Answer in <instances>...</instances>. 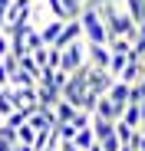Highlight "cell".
I'll list each match as a JSON object with an SVG mask.
<instances>
[{"instance_id":"1","label":"cell","mask_w":145,"mask_h":151,"mask_svg":"<svg viewBox=\"0 0 145 151\" xmlns=\"http://www.w3.org/2000/svg\"><path fill=\"white\" fill-rule=\"evenodd\" d=\"M96 10H99L102 23H106V30H109V40H112V36H125L129 43L135 40L138 27L132 23V17L125 13L122 0H96Z\"/></svg>"},{"instance_id":"2","label":"cell","mask_w":145,"mask_h":151,"mask_svg":"<svg viewBox=\"0 0 145 151\" xmlns=\"http://www.w3.org/2000/svg\"><path fill=\"white\" fill-rule=\"evenodd\" d=\"M76 20H79V27H83V40H86V43H99V46L109 43V30H106L99 10H96V4H86Z\"/></svg>"},{"instance_id":"3","label":"cell","mask_w":145,"mask_h":151,"mask_svg":"<svg viewBox=\"0 0 145 151\" xmlns=\"http://www.w3.org/2000/svg\"><path fill=\"white\" fill-rule=\"evenodd\" d=\"M83 66H86V40H76L59 53V69L63 72H76Z\"/></svg>"},{"instance_id":"4","label":"cell","mask_w":145,"mask_h":151,"mask_svg":"<svg viewBox=\"0 0 145 151\" xmlns=\"http://www.w3.org/2000/svg\"><path fill=\"white\" fill-rule=\"evenodd\" d=\"M86 66H89V63H86ZM112 82H115V79H112L106 69H92V66L86 69V89H89L92 95H106Z\"/></svg>"},{"instance_id":"5","label":"cell","mask_w":145,"mask_h":151,"mask_svg":"<svg viewBox=\"0 0 145 151\" xmlns=\"http://www.w3.org/2000/svg\"><path fill=\"white\" fill-rule=\"evenodd\" d=\"M76 40H83V27H79V20H66L53 46H56V49H66L69 43H76Z\"/></svg>"},{"instance_id":"6","label":"cell","mask_w":145,"mask_h":151,"mask_svg":"<svg viewBox=\"0 0 145 151\" xmlns=\"http://www.w3.org/2000/svg\"><path fill=\"white\" fill-rule=\"evenodd\" d=\"M86 63H89L92 69H109V46L86 43Z\"/></svg>"},{"instance_id":"7","label":"cell","mask_w":145,"mask_h":151,"mask_svg":"<svg viewBox=\"0 0 145 151\" xmlns=\"http://www.w3.org/2000/svg\"><path fill=\"white\" fill-rule=\"evenodd\" d=\"M145 79V59H129L125 69L119 72V82H125V86H135Z\"/></svg>"},{"instance_id":"8","label":"cell","mask_w":145,"mask_h":151,"mask_svg":"<svg viewBox=\"0 0 145 151\" xmlns=\"http://www.w3.org/2000/svg\"><path fill=\"white\" fill-rule=\"evenodd\" d=\"M76 112H79V109H76V105H69L66 99H59V102L53 105V115H56V125H69L72 118H76Z\"/></svg>"},{"instance_id":"9","label":"cell","mask_w":145,"mask_h":151,"mask_svg":"<svg viewBox=\"0 0 145 151\" xmlns=\"http://www.w3.org/2000/svg\"><path fill=\"white\" fill-rule=\"evenodd\" d=\"M63 23H66V20H46L43 27H40V40H43L46 46H53L56 36H59V30H63Z\"/></svg>"},{"instance_id":"10","label":"cell","mask_w":145,"mask_h":151,"mask_svg":"<svg viewBox=\"0 0 145 151\" xmlns=\"http://www.w3.org/2000/svg\"><path fill=\"white\" fill-rule=\"evenodd\" d=\"M59 102V92L56 89H50V86H36V105L40 109H53Z\"/></svg>"},{"instance_id":"11","label":"cell","mask_w":145,"mask_h":151,"mask_svg":"<svg viewBox=\"0 0 145 151\" xmlns=\"http://www.w3.org/2000/svg\"><path fill=\"white\" fill-rule=\"evenodd\" d=\"M72 145H76L79 151H89V148L96 145V135H92V122L86 125V128H79L76 135H72Z\"/></svg>"},{"instance_id":"12","label":"cell","mask_w":145,"mask_h":151,"mask_svg":"<svg viewBox=\"0 0 145 151\" xmlns=\"http://www.w3.org/2000/svg\"><path fill=\"white\" fill-rule=\"evenodd\" d=\"M115 122H106V118H96L92 115V135H96V141H106V138H112L115 135V128H112Z\"/></svg>"},{"instance_id":"13","label":"cell","mask_w":145,"mask_h":151,"mask_svg":"<svg viewBox=\"0 0 145 151\" xmlns=\"http://www.w3.org/2000/svg\"><path fill=\"white\" fill-rule=\"evenodd\" d=\"M122 7H125V13L132 17L135 27H142V23H145V4H142V0H122Z\"/></svg>"},{"instance_id":"14","label":"cell","mask_w":145,"mask_h":151,"mask_svg":"<svg viewBox=\"0 0 145 151\" xmlns=\"http://www.w3.org/2000/svg\"><path fill=\"white\" fill-rule=\"evenodd\" d=\"M96 118H106V122H115L119 115H115V109H112V102H109V95H99V102H96V112H92Z\"/></svg>"},{"instance_id":"15","label":"cell","mask_w":145,"mask_h":151,"mask_svg":"<svg viewBox=\"0 0 145 151\" xmlns=\"http://www.w3.org/2000/svg\"><path fill=\"white\" fill-rule=\"evenodd\" d=\"M125 63H129V53H109V76H112V79H119V72H122L125 69Z\"/></svg>"},{"instance_id":"16","label":"cell","mask_w":145,"mask_h":151,"mask_svg":"<svg viewBox=\"0 0 145 151\" xmlns=\"http://www.w3.org/2000/svg\"><path fill=\"white\" fill-rule=\"evenodd\" d=\"M119 122H125L129 128H135V132H138V128H142V115H138V105H125V112L119 115Z\"/></svg>"},{"instance_id":"17","label":"cell","mask_w":145,"mask_h":151,"mask_svg":"<svg viewBox=\"0 0 145 151\" xmlns=\"http://www.w3.org/2000/svg\"><path fill=\"white\" fill-rule=\"evenodd\" d=\"M59 7H63L66 20H76V17L83 13V7H86V0H59Z\"/></svg>"},{"instance_id":"18","label":"cell","mask_w":145,"mask_h":151,"mask_svg":"<svg viewBox=\"0 0 145 151\" xmlns=\"http://www.w3.org/2000/svg\"><path fill=\"white\" fill-rule=\"evenodd\" d=\"M27 86H36V79L30 72H23V69H17L13 76H10V89H27Z\"/></svg>"},{"instance_id":"19","label":"cell","mask_w":145,"mask_h":151,"mask_svg":"<svg viewBox=\"0 0 145 151\" xmlns=\"http://www.w3.org/2000/svg\"><path fill=\"white\" fill-rule=\"evenodd\" d=\"M112 128H115V138L122 141V145H132V138H135V128H129V125H125V122H119V118H115V125H112Z\"/></svg>"},{"instance_id":"20","label":"cell","mask_w":145,"mask_h":151,"mask_svg":"<svg viewBox=\"0 0 145 151\" xmlns=\"http://www.w3.org/2000/svg\"><path fill=\"white\" fill-rule=\"evenodd\" d=\"M23 46H27V53H33V49L46 46V43L40 40V30H36V27H30V30H27V36H23Z\"/></svg>"},{"instance_id":"21","label":"cell","mask_w":145,"mask_h":151,"mask_svg":"<svg viewBox=\"0 0 145 151\" xmlns=\"http://www.w3.org/2000/svg\"><path fill=\"white\" fill-rule=\"evenodd\" d=\"M17 69H23V72H30L33 79L40 82V72H43V69H40V66L33 63V56H30V53H27V56H20V66H17Z\"/></svg>"},{"instance_id":"22","label":"cell","mask_w":145,"mask_h":151,"mask_svg":"<svg viewBox=\"0 0 145 151\" xmlns=\"http://www.w3.org/2000/svg\"><path fill=\"white\" fill-rule=\"evenodd\" d=\"M33 138H36V132L30 128V122H23L20 128H17V141H20V145H30V148H33Z\"/></svg>"},{"instance_id":"23","label":"cell","mask_w":145,"mask_h":151,"mask_svg":"<svg viewBox=\"0 0 145 151\" xmlns=\"http://www.w3.org/2000/svg\"><path fill=\"white\" fill-rule=\"evenodd\" d=\"M96 145H99L102 151H119V148H122V141H119L115 135H112V138H106V141H96Z\"/></svg>"},{"instance_id":"24","label":"cell","mask_w":145,"mask_h":151,"mask_svg":"<svg viewBox=\"0 0 145 151\" xmlns=\"http://www.w3.org/2000/svg\"><path fill=\"white\" fill-rule=\"evenodd\" d=\"M46 49H50V46H40V49H33V53H30V56H33V63H36L40 69L46 66Z\"/></svg>"},{"instance_id":"25","label":"cell","mask_w":145,"mask_h":151,"mask_svg":"<svg viewBox=\"0 0 145 151\" xmlns=\"http://www.w3.org/2000/svg\"><path fill=\"white\" fill-rule=\"evenodd\" d=\"M132 151H145V135L142 132H135V138H132V145H129Z\"/></svg>"},{"instance_id":"26","label":"cell","mask_w":145,"mask_h":151,"mask_svg":"<svg viewBox=\"0 0 145 151\" xmlns=\"http://www.w3.org/2000/svg\"><path fill=\"white\" fill-rule=\"evenodd\" d=\"M10 86V72H7V66L0 63V89H7Z\"/></svg>"},{"instance_id":"27","label":"cell","mask_w":145,"mask_h":151,"mask_svg":"<svg viewBox=\"0 0 145 151\" xmlns=\"http://www.w3.org/2000/svg\"><path fill=\"white\" fill-rule=\"evenodd\" d=\"M7 53H10V40H7V36H4V33H0V59H4V56H7Z\"/></svg>"},{"instance_id":"28","label":"cell","mask_w":145,"mask_h":151,"mask_svg":"<svg viewBox=\"0 0 145 151\" xmlns=\"http://www.w3.org/2000/svg\"><path fill=\"white\" fill-rule=\"evenodd\" d=\"M59 151H79V148L72 145V141H59Z\"/></svg>"},{"instance_id":"29","label":"cell","mask_w":145,"mask_h":151,"mask_svg":"<svg viewBox=\"0 0 145 151\" xmlns=\"http://www.w3.org/2000/svg\"><path fill=\"white\" fill-rule=\"evenodd\" d=\"M7 7H10V0H0V23H4V13H7Z\"/></svg>"},{"instance_id":"30","label":"cell","mask_w":145,"mask_h":151,"mask_svg":"<svg viewBox=\"0 0 145 151\" xmlns=\"http://www.w3.org/2000/svg\"><path fill=\"white\" fill-rule=\"evenodd\" d=\"M13 151H33V148H30V145H20V141H17V145H13Z\"/></svg>"},{"instance_id":"31","label":"cell","mask_w":145,"mask_h":151,"mask_svg":"<svg viewBox=\"0 0 145 151\" xmlns=\"http://www.w3.org/2000/svg\"><path fill=\"white\" fill-rule=\"evenodd\" d=\"M89 151H102V148H99V145H92V148H89Z\"/></svg>"},{"instance_id":"32","label":"cell","mask_w":145,"mask_h":151,"mask_svg":"<svg viewBox=\"0 0 145 151\" xmlns=\"http://www.w3.org/2000/svg\"><path fill=\"white\" fill-rule=\"evenodd\" d=\"M119 151H132V148H129V145H122V148H119Z\"/></svg>"},{"instance_id":"33","label":"cell","mask_w":145,"mask_h":151,"mask_svg":"<svg viewBox=\"0 0 145 151\" xmlns=\"http://www.w3.org/2000/svg\"><path fill=\"white\" fill-rule=\"evenodd\" d=\"M30 4H46V0H30Z\"/></svg>"},{"instance_id":"34","label":"cell","mask_w":145,"mask_h":151,"mask_svg":"<svg viewBox=\"0 0 145 151\" xmlns=\"http://www.w3.org/2000/svg\"><path fill=\"white\" fill-rule=\"evenodd\" d=\"M0 128H4V115H0Z\"/></svg>"},{"instance_id":"35","label":"cell","mask_w":145,"mask_h":151,"mask_svg":"<svg viewBox=\"0 0 145 151\" xmlns=\"http://www.w3.org/2000/svg\"><path fill=\"white\" fill-rule=\"evenodd\" d=\"M138 132H142V135H145V125H142V128H138Z\"/></svg>"},{"instance_id":"36","label":"cell","mask_w":145,"mask_h":151,"mask_svg":"<svg viewBox=\"0 0 145 151\" xmlns=\"http://www.w3.org/2000/svg\"><path fill=\"white\" fill-rule=\"evenodd\" d=\"M142 4H145V0H142Z\"/></svg>"},{"instance_id":"37","label":"cell","mask_w":145,"mask_h":151,"mask_svg":"<svg viewBox=\"0 0 145 151\" xmlns=\"http://www.w3.org/2000/svg\"><path fill=\"white\" fill-rule=\"evenodd\" d=\"M86 4H89V0H86Z\"/></svg>"},{"instance_id":"38","label":"cell","mask_w":145,"mask_h":151,"mask_svg":"<svg viewBox=\"0 0 145 151\" xmlns=\"http://www.w3.org/2000/svg\"><path fill=\"white\" fill-rule=\"evenodd\" d=\"M142 82H145V79H142Z\"/></svg>"}]
</instances>
